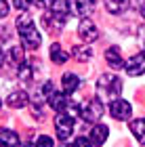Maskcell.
Instances as JSON below:
<instances>
[{
  "label": "cell",
  "instance_id": "cell-1",
  "mask_svg": "<svg viewBox=\"0 0 145 147\" xmlns=\"http://www.w3.org/2000/svg\"><path fill=\"white\" fill-rule=\"evenodd\" d=\"M17 32L19 36H21V44L25 46V49H38L42 42V36L40 32H38V28L34 25V21H32V17L28 15V13H23V15L17 17Z\"/></svg>",
  "mask_w": 145,
  "mask_h": 147
},
{
  "label": "cell",
  "instance_id": "cell-2",
  "mask_svg": "<svg viewBox=\"0 0 145 147\" xmlns=\"http://www.w3.org/2000/svg\"><path fill=\"white\" fill-rule=\"evenodd\" d=\"M99 90L105 92V95H109V97H118L122 92V80L114 76V74H103L101 78H99Z\"/></svg>",
  "mask_w": 145,
  "mask_h": 147
},
{
  "label": "cell",
  "instance_id": "cell-3",
  "mask_svg": "<svg viewBox=\"0 0 145 147\" xmlns=\"http://www.w3.org/2000/svg\"><path fill=\"white\" fill-rule=\"evenodd\" d=\"M74 118L71 116H65V113H59L55 118V132H57V139L61 141H67V139L74 135Z\"/></svg>",
  "mask_w": 145,
  "mask_h": 147
},
{
  "label": "cell",
  "instance_id": "cell-4",
  "mask_svg": "<svg viewBox=\"0 0 145 147\" xmlns=\"http://www.w3.org/2000/svg\"><path fill=\"white\" fill-rule=\"evenodd\" d=\"M103 103H101V99L95 97V99H90V101L84 105V107L80 109V116L84 122H99V118L103 116Z\"/></svg>",
  "mask_w": 145,
  "mask_h": 147
},
{
  "label": "cell",
  "instance_id": "cell-5",
  "mask_svg": "<svg viewBox=\"0 0 145 147\" xmlns=\"http://www.w3.org/2000/svg\"><path fill=\"white\" fill-rule=\"evenodd\" d=\"M109 113H111V118H116V120H128L130 118V113H133V107H130V103L128 101H124V99H114V101L109 103Z\"/></svg>",
  "mask_w": 145,
  "mask_h": 147
},
{
  "label": "cell",
  "instance_id": "cell-6",
  "mask_svg": "<svg viewBox=\"0 0 145 147\" xmlns=\"http://www.w3.org/2000/svg\"><path fill=\"white\" fill-rule=\"evenodd\" d=\"M65 6H67V13H69V15L84 17L86 13L93 11L95 0H65Z\"/></svg>",
  "mask_w": 145,
  "mask_h": 147
},
{
  "label": "cell",
  "instance_id": "cell-7",
  "mask_svg": "<svg viewBox=\"0 0 145 147\" xmlns=\"http://www.w3.org/2000/svg\"><path fill=\"white\" fill-rule=\"evenodd\" d=\"M78 36H80L86 44H90V42H95L99 38V30H97V25L90 21V19H82L80 25H78Z\"/></svg>",
  "mask_w": 145,
  "mask_h": 147
},
{
  "label": "cell",
  "instance_id": "cell-8",
  "mask_svg": "<svg viewBox=\"0 0 145 147\" xmlns=\"http://www.w3.org/2000/svg\"><path fill=\"white\" fill-rule=\"evenodd\" d=\"M124 69H126L128 76H141V74H145V53L133 55L124 63Z\"/></svg>",
  "mask_w": 145,
  "mask_h": 147
},
{
  "label": "cell",
  "instance_id": "cell-9",
  "mask_svg": "<svg viewBox=\"0 0 145 147\" xmlns=\"http://www.w3.org/2000/svg\"><path fill=\"white\" fill-rule=\"evenodd\" d=\"M105 61H107L114 69H120L124 67V57H122V51L120 46H109L107 51H105Z\"/></svg>",
  "mask_w": 145,
  "mask_h": 147
},
{
  "label": "cell",
  "instance_id": "cell-10",
  "mask_svg": "<svg viewBox=\"0 0 145 147\" xmlns=\"http://www.w3.org/2000/svg\"><path fill=\"white\" fill-rule=\"evenodd\" d=\"M49 103H51V107L59 111V113H63V111H67V92H57V90H53V95L49 97Z\"/></svg>",
  "mask_w": 145,
  "mask_h": 147
},
{
  "label": "cell",
  "instance_id": "cell-11",
  "mask_svg": "<svg viewBox=\"0 0 145 147\" xmlns=\"http://www.w3.org/2000/svg\"><path fill=\"white\" fill-rule=\"evenodd\" d=\"M107 135H109V130H107L105 124H95L93 130H90V143L95 147H101L105 141H107Z\"/></svg>",
  "mask_w": 145,
  "mask_h": 147
},
{
  "label": "cell",
  "instance_id": "cell-12",
  "mask_svg": "<svg viewBox=\"0 0 145 147\" xmlns=\"http://www.w3.org/2000/svg\"><path fill=\"white\" fill-rule=\"evenodd\" d=\"M61 84H63V92L71 95V92H74L78 86H80V78H78L74 71H65L63 78H61Z\"/></svg>",
  "mask_w": 145,
  "mask_h": 147
},
{
  "label": "cell",
  "instance_id": "cell-13",
  "mask_svg": "<svg viewBox=\"0 0 145 147\" xmlns=\"http://www.w3.org/2000/svg\"><path fill=\"white\" fill-rule=\"evenodd\" d=\"M0 145L2 147H19L17 132H13L9 128H0Z\"/></svg>",
  "mask_w": 145,
  "mask_h": 147
},
{
  "label": "cell",
  "instance_id": "cell-14",
  "mask_svg": "<svg viewBox=\"0 0 145 147\" xmlns=\"http://www.w3.org/2000/svg\"><path fill=\"white\" fill-rule=\"evenodd\" d=\"M128 6H130V0H105V9L111 15H122Z\"/></svg>",
  "mask_w": 145,
  "mask_h": 147
},
{
  "label": "cell",
  "instance_id": "cell-15",
  "mask_svg": "<svg viewBox=\"0 0 145 147\" xmlns=\"http://www.w3.org/2000/svg\"><path fill=\"white\" fill-rule=\"evenodd\" d=\"M130 132L135 135V139L139 143L145 145V118H137L130 122Z\"/></svg>",
  "mask_w": 145,
  "mask_h": 147
},
{
  "label": "cell",
  "instance_id": "cell-16",
  "mask_svg": "<svg viewBox=\"0 0 145 147\" xmlns=\"http://www.w3.org/2000/svg\"><path fill=\"white\" fill-rule=\"evenodd\" d=\"M28 103V95L23 90H13L9 97H6V105L9 107H23Z\"/></svg>",
  "mask_w": 145,
  "mask_h": 147
},
{
  "label": "cell",
  "instance_id": "cell-17",
  "mask_svg": "<svg viewBox=\"0 0 145 147\" xmlns=\"http://www.w3.org/2000/svg\"><path fill=\"white\" fill-rule=\"evenodd\" d=\"M51 59H53V63H57V65H63V63H67V59L69 55L61 49V44H51Z\"/></svg>",
  "mask_w": 145,
  "mask_h": 147
},
{
  "label": "cell",
  "instance_id": "cell-18",
  "mask_svg": "<svg viewBox=\"0 0 145 147\" xmlns=\"http://www.w3.org/2000/svg\"><path fill=\"white\" fill-rule=\"evenodd\" d=\"M71 55H74L78 61H88L90 55H93V51H90V46H74V51H71Z\"/></svg>",
  "mask_w": 145,
  "mask_h": 147
},
{
  "label": "cell",
  "instance_id": "cell-19",
  "mask_svg": "<svg viewBox=\"0 0 145 147\" xmlns=\"http://www.w3.org/2000/svg\"><path fill=\"white\" fill-rule=\"evenodd\" d=\"M9 59L13 63H17V65H21L25 59H23V49H19V46H15V49H11L9 51Z\"/></svg>",
  "mask_w": 145,
  "mask_h": 147
},
{
  "label": "cell",
  "instance_id": "cell-20",
  "mask_svg": "<svg viewBox=\"0 0 145 147\" xmlns=\"http://www.w3.org/2000/svg\"><path fill=\"white\" fill-rule=\"evenodd\" d=\"M19 78L21 80H30L32 78V67H30L28 61H23L21 65H19Z\"/></svg>",
  "mask_w": 145,
  "mask_h": 147
},
{
  "label": "cell",
  "instance_id": "cell-21",
  "mask_svg": "<svg viewBox=\"0 0 145 147\" xmlns=\"http://www.w3.org/2000/svg\"><path fill=\"white\" fill-rule=\"evenodd\" d=\"M36 147H55V141H53L51 137L42 135V137H38V139H36Z\"/></svg>",
  "mask_w": 145,
  "mask_h": 147
},
{
  "label": "cell",
  "instance_id": "cell-22",
  "mask_svg": "<svg viewBox=\"0 0 145 147\" xmlns=\"http://www.w3.org/2000/svg\"><path fill=\"white\" fill-rule=\"evenodd\" d=\"M71 147H93V143H90V139H84V137H78L76 141H74V145Z\"/></svg>",
  "mask_w": 145,
  "mask_h": 147
},
{
  "label": "cell",
  "instance_id": "cell-23",
  "mask_svg": "<svg viewBox=\"0 0 145 147\" xmlns=\"http://www.w3.org/2000/svg\"><path fill=\"white\" fill-rule=\"evenodd\" d=\"M32 2H34V0H13V4H15L19 11H25V9H28V6H30Z\"/></svg>",
  "mask_w": 145,
  "mask_h": 147
},
{
  "label": "cell",
  "instance_id": "cell-24",
  "mask_svg": "<svg viewBox=\"0 0 145 147\" xmlns=\"http://www.w3.org/2000/svg\"><path fill=\"white\" fill-rule=\"evenodd\" d=\"M38 6H42V9H51V6L57 4V0H34Z\"/></svg>",
  "mask_w": 145,
  "mask_h": 147
},
{
  "label": "cell",
  "instance_id": "cell-25",
  "mask_svg": "<svg viewBox=\"0 0 145 147\" xmlns=\"http://www.w3.org/2000/svg\"><path fill=\"white\" fill-rule=\"evenodd\" d=\"M9 15V4H6V0H0V19H4Z\"/></svg>",
  "mask_w": 145,
  "mask_h": 147
},
{
  "label": "cell",
  "instance_id": "cell-26",
  "mask_svg": "<svg viewBox=\"0 0 145 147\" xmlns=\"http://www.w3.org/2000/svg\"><path fill=\"white\" fill-rule=\"evenodd\" d=\"M141 17H143V19H145V2H143V4H141Z\"/></svg>",
  "mask_w": 145,
  "mask_h": 147
},
{
  "label": "cell",
  "instance_id": "cell-27",
  "mask_svg": "<svg viewBox=\"0 0 145 147\" xmlns=\"http://www.w3.org/2000/svg\"><path fill=\"white\" fill-rule=\"evenodd\" d=\"M4 61V53H2V49H0V63Z\"/></svg>",
  "mask_w": 145,
  "mask_h": 147
},
{
  "label": "cell",
  "instance_id": "cell-28",
  "mask_svg": "<svg viewBox=\"0 0 145 147\" xmlns=\"http://www.w3.org/2000/svg\"><path fill=\"white\" fill-rule=\"evenodd\" d=\"M0 107H2V101H0Z\"/></svg>",
  "mask_w": 145,
  "mask_h": 147
}]
</instances>
